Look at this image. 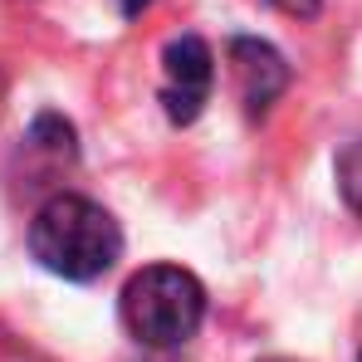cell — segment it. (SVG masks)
I'll use <instances>...</instances> for the list:
<instances>
[{
  "label": "cell",
  "instance_id": "obj_1",
  "mask_svg": "<svg viewBox=\"0 0 362 362\" xmlns=\"http://www.w3.org/2000/svg\"><path fill=\"white\" fill-rule=\"evenodd\" d=\"M30 255L74 284H88V279H103L122 255V230L118 221L88 201V196H49L35 221H30Z\"/></svg>",
  "mask_w": 362,
  "mask_h": 362
},
{
  "label": "cell",
  "instance_id": "obj_2",
  "mask_svg": "<svg viewBox=\"0 0 362 362\" xmlns=\"http://www.w3.org/2000/svg\"><path fill=\"white\" fill-rule=\"evenodd\" d=\"M118 313H122V328L142 348L172 353V348L196 338V328L206 318V289L181 264H147L127 279Z\"/></svg>",
  "mask_w": 362,
  "mask_h": 362
},
{
  "label": "cell",
  "instance_id": "obj_3",
  "mask_svg": "<svg viewBox=\"0 0 362 362\" xmlns=\"http://www.w3.org/2000/svg\"><path fill=\"white\" fill-rule=\"evenodd\" d=\"M211 83H216V54L201 35H177L167 49H162V108L167 118L186 127V122L201 118L206 98H211Z\"/></svg>",
  "mask_w": 362,
  "mask_h": 362
},
{
  "label": "cell",
  "instance_id": "obj_4",
  "mask_svg": "<svg viewBox=\"0 0 362 362\" xmlns=\"http://www.w3.org/2000/svg\"><path fill=\"white\" fill-rule=\"evenodd\" d=\"M226 64H230V83H235V98L250 118H264L279 93L289 88V64L284 54L269 45V40H255V35H235L226 45Z\"/></svg>",
  "mask_w": 362,
  "mask_h": 362
},
{
  "label": "cell",
  "instance_id": "obj_5",
  "mask_svg": "<svg viewBox=\"0 0 362 362\" xmlns=\"http://www.w3.org/2000/svg\"><path fill=\"white\" fill-rule=\"evenodd\" d=\"M338 191H343L348 211L362 216V137H358V142H348V147L338 152Z\"/></svg>",
  "mask_w": 362,
  "mask_h": 362
},
{
  "label": "cell",
  "instance_id": "obj_6",
  "mask_svg": "<svg viewBox=\"0 0 362 362\" xmlns=\"http://www.w3.org/2000/svg\"><path fill=\"white\" fill-rule=\"evenodd\" d=\"M30 142H35V147H45V152L74 157V127H69L59 113H40L35 127H30Z\"/></svg>",
  "mask_w": 362,
  "mask_h": 362
},
{
  "label": "cell",
  "instance_id": "obj_7",
  "mask_svg": "<svg viewBox=\"0 0 362 362\" xmlns=\"http://www.w3.org/2000/svg\"><path fill=\"white\" fill-rule=\"evenodd\" d=\"M274 10H284V15H299V20H308V15H318V5L323 0H269Z\"/></svg>",
  "mask_w": 362,
  "mask_h": 362
},
{
  "label": "cell",
  "instance_id": "obj_8",
  "mask_svg": "<svg viewBox=\"0 0 362 362\" xmlns=\"http://www.w3.org/2000/svg\"><path fill=\"white\" fill-rule=\"evenodd\" d=\"M122 5V15H127V20H132V15H142V10H147V5H152V0H118Z\"/></svg>",
  "mask_w": 362,
  "mask_h": 362
},
{
  "label": "cell",
  "instance_id": "obj_9",
  "mask_svg": "<svg viewBox=\"0 0 362 362\" xmlns=\"http://www.w3.org/2000/svg\"><path fill=\"white\" fill-rule=\"evenodd\" d=\"M269 362H294V358H269Z\"/></svg>",
  "mask_w": 362,
  "mask_h": 362
}]
</instances>
